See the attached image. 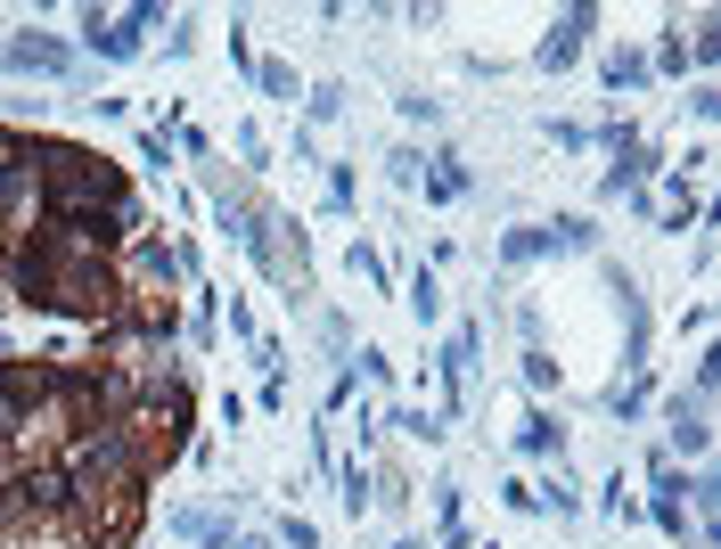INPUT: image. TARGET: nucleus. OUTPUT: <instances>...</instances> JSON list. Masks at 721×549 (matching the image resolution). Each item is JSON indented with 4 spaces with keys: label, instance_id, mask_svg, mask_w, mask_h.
I'll list each match as a JSON object with an SVG mask.
<instances>
[{
    "label": "nucleus",
    "instance_id": "nucleus-1",
    "mask_svg": "<svg viewBox=\"0 0 721 549\" xmlns=\"http://www.w3.org/2000/svg\"><path fill=\"white\" fill-rule=\"evenodd\" d=\"M17 295L41 304V312H91L99 321V312L123 295V279L91 255V246H74L67 230H41L26 255H17Z\"/></svg>",
    "mask_w": 721,
    "mask_h": 549
},
{
    "label": "nucleus",
    "instance_id": "nucleus-2",
    "mask_svg": "<svg viewBox=\"0 0 721 549\" xmlns=\"http://www.w3.org/2000/svg\"><path fill=\"white\" fill-rule=\"evenodd\" d=\"M33 181H41V205H50V222L67 214H115V205H132V189L123 173L99 148H74V140H33Z\"/></svg>",
    "mask_w": 721,
    "mask_h": 549
},
{
    "label": "nucleus",
    "instance_id": "nucleus-3",
    "mask_svg": "<svg viewBox=\"0 0 721 549\" xmlns=\"http://www.w3.org/2000/svg\"><path fill=\"white\" fill-rule=\"evenodd\" d=\"M148 26H164L156 0H140L132 17H115V9H82V50H99V58H115V67H123V58H140V33H148Z\"/></svg>",
    "mask_w": 721,
    "mask_h": 549
},
{
    "label": "nucleus",
    "instance_id": "nucleus-4",
    "mask_svg": "<svg viewBox=\"0 0 721 549\" xmlns=\"http://www.w3.org/2000/svg\"><path fill=\"white\" fill-rule=\"evenodd\" d=\"M123 476H132V443H123V427H108V435H91L74 451V476L67 484H74L82 500H99V492H115Z\"/></svg>",
    "mask_w": 721,
    "mask_h": 549
},
{
    "label": "nucleus",
    "instance_id": "nucleus-5",
    "mask_svg": "<svg viewBox=\"0 0 721 549\" xmlns=\"http://www.w3.org/2000/svg\"><path fill=\"white\" fill-rule=\"evenodd\" d=\"M67 500H74V484L50 476V468H26V476L9 484V517H58Z\"/></svg>",
    "mask_w": 721,
    "mask_h": 549
},
{
    "label": "nucleus",
    "instance_id": "nucleus-6",
    "mask_svg": "<svg viewBox=\"0 0 721 549\" xmlns=\"http://www.w3.org/2000/svg\"><path fill=\"white\" fill-rule=\"evenodd\" d=\"M0 67H17V74H74V50L58 33H17L9 50H0Z\"/></svg>",
    "mask_w": 721,
    "mask_h": 549
},
{
    "label": "nucleus",
    "instance_id": "nucleus-7",
    "mask_svg": "<svg viewBox=\"0 0 721 549\" xmlns=\"http://www.w3.org/2000/svg\"><path fill=\"white\" fill-rule=\"evenodd\" d=\"M664 427H672V451H689V459L713 451V410L697 403V394H672V403H664Z\"/></svg>",
    "mask_w": 721,
    "mask_h": 549
},
{
    "label": "nucleus",
    "instance_id": "nucleus-8",
    "mask_svg": "<svg viewBox=\"0 0 721 549\" xmlns=\"http://www.w3.org/2000/svg\"><path fill=\"white\" fill-rule=\"evenodd\" d=\"M689 476L681 468H672V459H656V500H648V509H656V525H664V533L672 541H689Z\"/></svg>",
    "mask_w": 721,
    "mask_h": 549
},
{
    "label": "nucleus",
    "instance_id": "nucleus-9",
    "mask_svg": "<svg viewBox=\"0 0 721 549\" xmlns=\"http://www.w3.org/2000/svg\"><path fill=\"white\" fill-rule=\"evenodd\" d=\"M590 26H599V9H566L558 26H549V41H541V67H549V74H566V67L582 58V33H590Z\"/></svg>",
    "mask_w": 721,
    "mask_h": 549
},
{
    "label": "nucleus",
    "instance_id": "nucleus-10",
    "mask_svg": "<svg viewBox=\"0 0 721 549\" xmlns=\"http://www.w3.org/2000/svg\"><path fill=\"white\" fill-rule=\"evenodd\" d=\"M468 377H476V328H451L443 336V386L468 394Z\"/></svg>",
    "mask_w": 721,
    "mask_h": 549
},
{
    "label": "nucleus",
    "instance_id": "nucleus-11",
    "mask_svg": "<svg viewBox=\"0 0 721 549\" xmlns=\"http://www.w3.org/2000/svg\"><path fill=\"white\" fill-rule=\"evenodd\" d=\"M418 181H427L435 205H459V197H468V164H459V156H427V173H418Z\"/></svg>",
    "mask_w": 721,
    "mask_h": 549
},
{
    "label": "nucleus",
    "instance_id": "nucleus-12",
    "mask_svg": "<svg viewBox=\"0 0 721 549\" xmlns=\"http://www.w3.org/2000/svg\"><path fill=\"white\" fill-rule=\"evenodd\" d=\"M517 451H525V459H558V451H566L558 418H549V410H534V418H525V427H517Z\"/></svg>",
    "mask_w": 721,
    "mask_h": 549
},
{
    "label": "nucleus",
    "instance_id": "nucleus-13",
    "mask_svg": "<svg viewBox=\"0 0 721 549\" xmlns=\"http://www.w3.org/2000/svg\"><path fill=\"white\" fill-rule=\"evenodd\" d=\"M534 255H558L549 222H541V230H508V238H500V263H534Z\"/></svg>",
    "mask_w": 721,
    "mask_h": 549
},
{
    "label": "nucleus",
    "instance_id": "nucleus-14",
    "mask_svg": "<svg viewBox=\"0 0 721 549\" xmlns=\"http://www.w3.org/2000/svg\"><path fill=\"white\" fill-rule=\"evenodd\" d=\"M410 321H418V328L443 321V279H435V271H418V279H410Z\"/></svg>",
    "mask_w": 721,
    "mask_h": 549
},
{
    "label": "nucleus",
    "instance_id": "nucleus-15",
    "mask_svg": "<svg viewBox=\"0 0 721 549\" xmlns=\"http://www.w3.org/2000/svg\"><path fill=\"white\" fill-rule=\"evenodd\" d=\"M394 427L410 435V443H443V435H451V418H443V410H410V403H402V410H394Z\"/></svg>",
    "mask_w": 721,
    "mask_h": 549
},
{
    "label": "nucleus",
    "instance_id": "nucleus-16",
    "mask_svg": "<svg viewBox=\"0 0 721 549\" xmlns=\"http://www.w3.org/2000/svg\"><path fill=\"white\" fill-rule=\"evenodd\" d=\"M336 484H345V509H353V517L377 500V492H369V459H336Z\"/></svg>",
    "mask_w": 721,
    "mask_h": 549
},
{
    "label": "nucleus",
    "instance_id": "nucleus-17",
    "mask_svg": "<svg viewBox=\"0 0 721 549\" xmlns=\"http://www.w3.org/2000/svg\"><path fill=\"white\" fill-rule=\"evenodd\" d=\"M534 509H558V517H582V492L566 484V468L549 476V484H534Z\"/></svg>",
    "mask_w": 721,
    "mask_h": 549
},
{
    "label": "nucleus",
    "instance_id": "nucleus-18",
    "mask_svg": "<svg viewBox=\"0 0 721 549\" xmlns=\"http://www.w3.org/2000/svg\"><path fill=\"white\" fill-rule=\"evenodd\" d=\"M640 82H648V58L640 50H615L607 58V91H640Z\"/></svg>",
    "mask_w": 721,
    "mask_h": 549
},
{
    "label": "nucleus",
    "instance_id": "nucleus-19",
    "mask_svg": "<svg viewBox=\"0 0 721 549\" xmlns=\"http://www.w3.org/2000/svg\"><path fill=\"white\" fill-rule=\"evenodd\" d=\"M254 82H263V99H287V108H295V67H280V58H263V67H254Z\"/></svg>",
    "mask_w": 721,
    "mask_h": 549
},
{
    "label": "nucleus",
    "instance_id": "nucleus-20",
    "mask_svg": "<svg viewBox=\"0 0 721 549\" xmlns=\"http://www.w3.org/2000/svg\"><path fill=\"white\" fill-rule=\"evenodd\" d=\"M173 525H181V533H189V541H230V525H222L214 509H181Z\"/></svg>",
    "mask_w": 721,
    "mask_h": 549
},
{
    "label": "nucleus",
    "instance_id": "nucleus-21",
    "mask_svg": "<svg viewBox=\"0 0 721 549\" xmlns=\"http://www.w3.org/2000/svg\"><path fill=\"white\" fill-rule=\"evenodd\" d=\"M525 386H534V394H549V386H558V362H549L541 345H525Z\"/></svg>",
    "mask_w": 721,
    "mask_h": 549
},
{
    "label": "nucleus",
    "instance_id": "nucleus-22",
    "mask_svg": "<svg viewBox=\"0 0 721 549\" xmlns=\"http://www.w3.org/2000/svg\"><path fill=\"white\" fill-rule=\"evenodd\" d=\"M607 410H615V418H623V427H631V418L648 410V386H615V394H607Z\"/></svg>",
    "mask_w": 721,
    "mask_h": 549
},
{
    "label": "nucleus",
    "instance_id": "nucleus-23",
    "mask_svg": "<svg viewBox=\"0 0 721 549\" xmlns=\"http://www.w3.org/2000/svg\"><path fill=\"white\" fill-rule=\"evenodd\" d=\"M648 74H689V50H681V41H656V58H648Z\"/></svg>",
    "mask_w": 721,
    "mask_h": 549
},
{
    "label": "nucleus",
    "instance_id": "nucleus-24",
    "mask_svg": "<svg viewBox=\"0 0 721 549\" xmlns=\"http://www.w3.org/2000/svg\"><path fill=\"white\" fill-rule=\"evenodd\" d=\"M386 173H394L402 189H410L418 173H427V156H418V148H394V156H386Z\"/></svg>",
    "mask_w": 721,
    "mask_h": 549
},
{
    "label": "nucleus",
    "instance_id": "nucleus-25",
    "mask_svg": "<svg viewBox=\"0 0 721 549\" xmlns=\"http://www.w3.org/2000/svg\"><path fill=\"white\" fill-rule=\"evenodd\" d=\"M312 115H321V123L345 115V82H321V91H312Z\"/></svg>",
    "mask_w": 721,
    "mask_h": 549
},
{
    "label": "nucleus",
    "instance_id": "nucleus-26",
    "mask_svg": "<svg viewBox=\"0 0 721 549\" xmlns=\"http://www.w3.org/2000/svg\"><path fill=\"white\" fill-rule=\"evenodd\" d=\"M353 271H360L369 287H386V255H377V246H353Z\"/></svg>",
    "mask_w": 721,
    "mask_h": 549
},
{
    "label": "nucleus",
    "instance_id": "nucleus-27",
    "mask_svg": "<svg viewBox=\"0 0 721 549\" xmlns=\"http://www.w3.org/2000/svg\"><path fill=\"white\" fill-rule=\"evenodd\" d=\"M435 525H443V533L459 525V484H435Z\"/></svg>",
    "mask_w": 721,
    "mask_h": 549
},
{
    "label": "nucleus",
    "instance_id": "nucleus-28",
    "mask_svg": "<svg viewBox=\"0 0 721 549\" xmlns=\"http://www.w3.org/2000/svg\"><path fill=\"white\" fill-rule=\"evenodd\" d=\"M280 541H287V549H321V533H312L304 517H280Z\"/></svg>",
    "mask_w": 721,
    "mask_h": 549
},
{
    "label": "nucleus",
    "instance_id": "nucleus-29",
    "mask_svg": "<svg viewBox=\"0 0 721 549\" xmlns=\"http://www.w3.org/2000/svg\"><path fill=\"white\" fill-rule=\"evenodd\" d=\"M599 509H607V517H631V509H640V500H631V492H623V476H615L607 492H599Z\"/></svg>",
    "mask_w": 721,
    "mask_h": 549
},
{
    "label": "nucleus",
    "instance_id": "nucleus-30",
    "mask_svg": "<svg viewBox=\"0 0 721 549\" xmlns=\"http://www.w3.org/2000/svg\"><path fill=\"white\" fill-rule=\"evenodd\" d=\"M222 549H271V541H263V533H230Z\"/></svg>",
    "mask_w": 721,
    "mask_h": 549
}]
</instances>
